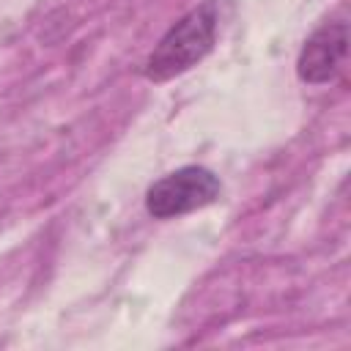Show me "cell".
<instances>
[{
  "label": "cell",
  "instance_id": "cell-1",
  "mask_svg": "<svg viewBox=\"0 0 351 351\" xmlns=\"http://www.w3.org/2000/svg\"><path fill=\"white\" fill-rule=\"evenodd\" d=\"M217 33H219V0H203L200 5L186 11L176 25L167 27V33L145 58L143 77L151 82H167L173 77L186 74L214 49Z\"/></svg>",
  "mask_w": 351,
  "mask_h": 351
},
{
  "label": "cell",
  "instance_id": "cell-2",
  "mask_svg": "<svg viewBox=\"0 0 351 351\" xmlns=\"http://www.w3.org/2000/svg\"><path fill=\"white\" fill-rule=\"evenodd\" d=\"M222 192V181L203 165H184L156 178L145 192V211L154 219H173L211 206Z\"/></svg>",
  "mask_w": 351,
  "mask_h": 351
},
{
  "label": "cell",
  "instance_id": "cell-3",
  "mask_svg": "<svg viewBox=\"0 0 351 351\" xmlns=\"http://www.w3.org/2000/svg\"><path fill=\"white\" fill-rule=\"evenodd\" d=\"M348 58V22L329 19L318 25L302 44L296 58V77L304 85H326L337 80Z\"/></svg>",
  "mask_w": 351,
  "mask_h": 351
}]
</instances>
